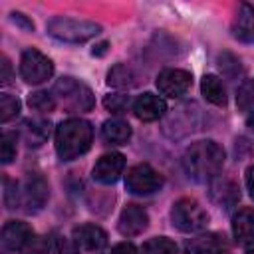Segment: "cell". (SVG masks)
Instances as JSON below:
<instances>
[{
  "mask_svg": "<svg viewBox=\"0 0 254 254\" xmlns=\"http://www.w3.org/2000/svg\"><path fill=\"white\" fill-rule=\"evenodd\" d=\"M129 103H131L129 95H123V93H111V95H107L103 99L105 109L111 111V113H125L127 107H129Z\"/></svg>",
  "mask_w": 254,
  "mask_h": 254,
  "instance_id": "83f0119b",
  "label": "cell"
},
{
  "mask_svg": "<svg viewBox=\"0 0 254 254\" xmlns=\"http://www.w3.org/2000/svg\"><path fill=\"white\" fill-rule=\"evenodd\" d=\"M173 226L181 232H198L208 224L206 210L190 196L179 198L171 208Z\"/></svg>",
  "mask_w": 254,
  "mask_h": 254,
  "instance_id": "277c9868",
  "label": "cell"
},
{
  "mask_svg": "<svg viewBox=\"0 0 254 254\" xmlns=\"http://www.w3.org/2000/svg\"><path fill=\"white\" fill-rule=\"evenodd\" d=\"M54 254H79V248L73 240L58 236L56 242H54Z\"/></svg>",
  "mask_w": 254,
  "mask_h": 254,
  "instance_id": "f1b7e54d",
  "label": "cell"
},
{
  "mask_svg": "<svg viewBox=\"0 0 254 254\" xmlns=\"http://www.w3.org/2000/svg\"><path fill=\"white\" fill-rule=\"evenodd\" d=\"M48 196H50L48 181L40 173H28L20 190V204L24 206V210L28 214L42 210L44 204L48 202Z\"/></svg>",
  "mask_w": 254,
  "mask_h": 254,
  "instance_id": "ba28073f",
  "label": "cell"
},
{
  "mask_svg": "<svg viewBox=\"0 0 254 254\" xmlns=\"http://www.w3.org/2000/svg\"><path fill=\"white\" fill-rule=\"evenodd\" d=\"M18 113H20V101H18V97H14L10 93H2L0 95V121L2 123H8Z\"/></svg>",
  "mask_w": 254,
  "mask_h": 254,
  "instance_id": "484cf974",
  "label": "cell"
},
{
  "mask_svg": "<svg viewBox=\"0 0 254 254\" xmlns=\"http://www.w3.org/2000/svg\"><path fill=\"white\" fill-rule=\"evenodd\" d=\"M246 125L250 127V131H254V113H252V115L248 117V121H246Z\"/></svg>",
  "mask_w": 254,
  "mask_h": 254,
  "instance_id": "8d00e7d4",
  "label": "cell"
},
{
  "mask_svg": "<svg viewBox=\"0 0 254 254\" xmlns=\"http://www.w3.org/2000/svg\"><path fill=\"white\" fill-rule=\"evenodd\" d=\"M147 226H149V214H147V210L143 206H139V204H127L121 210L117 228H119V232L123 236H137Z\"/></svg>",
  "mask_w": 254,
  "mask_h": 254,
  "instance_id": "4fadbf2b",
  "label": "cell"
},
{
  "mask_svg": "<svg viewBox=\"0 0 254 254\" xmlns=\"http://www.w3.org/2000/svg\"><path fill=\"white\" fill-rule=\"evenodd\" d=\"M10 16H12V20H14L16 24H20V26H24L26 30H34V24H32V22H30V20H28V18H26L24 14H20V12H12Z\"/></svg>",
  "mask_w": 254,
  "mask_h": 254,
  "instance_id": "1f68e13d",
  "label": "cell"
},
{
  "mask_svg": "<svg viewBox=\"0 0 254 254\" xmlns=\"http://www.w3.org/2000/svg\"><path fill=\"white\" fill-rule=\"evenodd\" d=\"M111 254H137V248L131 242H119L111 248Z\"/></svg>",
  "mask_w": 254,
  "mask_h": 254,
  "instance_id": "4dcf8cb0",
  "label": "cell"
},
{
  "mask_svg": "<svg viewBox=\"0 0 254 254\" xmlns=\"http://www.w3.org/2000/svg\"><path fill=\"white\" fill-rule=\"evenodd\" d=\"M54 73V64L40 50H26L20 58V75L26 83H44Z\"/></svg>",
  "mask_w": 254,
  "mask_h": 254,
  "instance_id": "52a82bcc",
  "label": "cell"
},
{
  "mask_svg": "<svg viewBox=\"0 0 254 254\" xmlns=\"http://www.w3.org/2000/svg\"><path fill=\"white\" fill-rule=\"evenodd\" d=\"M125 187L131 194H153L163 187V177L159 175V171H155L151 165L147 163H139L135 167H131L125 175Z\"/></svg>",
  "mask_w": 254,
  "mask_h": 254,
  "instance_id": "8992f818",
  "label": "cell"
},
{
  "mask_svg": "<svg viewBox=\"0 0 254 254\" xmlns=\"http://www.w3.org/2000/svg\"><path fill=\"white\" fill-rule=\"evenodd\" d=\"M54 93L62 99V103L71 111H89L95 105L91 89L77 81L75 77H62L54 85Z\"/></svg>",
  "mask_w": 254,
  "mask_h": 254,
  "instance_id": "5b68a950",
  "label": "cell"
},
{
  "mask_svg": "<svg viewBox=\"0 0 254 254\" xmlns=\"http://www.w3.org/2000/svg\"><path fill=\"white\" fill-rule=\"evenodd\" d=\"M22 252H24V254H48V252H50V246H48V242H46L44 236H34V238L30 240V244H28Z\"/></svg>",
  "mask_w": 254,
  "mask_h": 254,
  "instance_id": "f546056e",
  "label": "cell"
},
{
  "mask_svg": "<svg viewBox=\"0 0 254 254\" xmlns=\"http://www.w3.org/2000/svg\"><path fill=\"white\" fill-rule=\"evenodd\" d=\"M101 135L111 145H125L131 139V127L123 119H107L101 127Z\"/></svg>",
  "mask_w": 254,
  "mask_h": 254,
  "instance_id": "ffe728a7",
  "label": "cell"
},
{
  "mask_svg": "<svg viewBox=\"0 0 254 254\" xmlns=\"http://www.w3.org/2000/svg\"><path fill=\"white\" fill-rule=\"evenodd\" d=\"M246 190H248L250 198L254 200V165L248 167V171H246Z\"/></svg>",
  "mask_w": 254,
  "mask_h": 254,
  "instance_id": "d6a6232c",
  "label": "cell"
},
{
  "mask_svg": "<svg viewBox=\"0 0 254 254\" xmlns=\"http://www.w3.org/2000/svg\"><path fill=\"white\" fill-rule=\"evenodd\" d=\"M107 83L109 85H113V87H135L137 83H139V79H137V73L129 67V65H125V64H117V65H113L111 69H109V73H107Z\"/></svg>",
  "mask_w": 254,
  "mask_h": 254,
  "instance_id": "7402d4cb",
  "label": "cell"
},
{
  "mask_svg": "<svg viewBox=\"0 0 254 254\" xmlns=\"http://www.w3.org/2000/svg\"><path fill=\"white\" fill-rule=\"evenodd\" d=\"M232 36L240 42H254V6L240 4L232 22Z\"/></svg>",
  "mask_w": 254,
  "mask_h": 254,
  "instance_id": "ac0fdd59",
  "label": "cell"
},
{
  "mask_svg": "<svg viewBox=\"0 0 254 254\" xmlns=\"http://www.w3.org/2000/svg\"><path fill=\"white\" fill-rule=\"evenodd\" d=\"M28 105L36 111H42V113H50L56 109V99L52 97V93L48 91H36V93H30L28 97Z\"/></svg>",
  "mask_w": 254,
  "mask_h": 254,
  "instance_id": "d4e9b609",
  "label": "cell"
},
{
  "mask_svg": "<svg viewBox=\"0 0 254 254\" xmlns=\"http://www.w3.org/2000/svg\"><path fill=\"white\" fill-rule=\"evenodd\" d=\"M123 169H125V157L121 153H105L97 159L91 177L101 185H111L121 177Z\"/></svg>",
  "mask_w": 254,
  "mask_h": 254,
  "instance_id": "8fae6325",
  "label": "cell"
},
{
  "mask_svg": "<svg viewBox=\"0 0 254 254\" xmlns=\"http://www.w3.org/2000/svg\"><path fill=\"white\" fill-rule=\"evenodd\" d=\"M48 34L56 40L67 42V44H83L91 38H95L101 32V26L89 20L79 18H67V16H56L46 26Z\"/></svg>",
  "mask_w": 254,
  "mask_h": 254,
  "instance_id": "3957f363",
  "label": "cell"
},
{
  "mask_svg": "<svg viewBox=\"0 0 254 254\" xmlns=\"http://www.w3.org/2000/svg\"><path fill=\"white\" fill-rule=\"evenodd\" d=\"M200 91H202L204 99L210 101V103H214V105H224L226 103V89H224L220 77L214 75V73H208V75L202 77Z\"/></svg>",
  "mask_w": 254,
  "mask_h": 254,
  "instance_id": "44dd1931",
  "label": "cell"
},
{
  "mask_svg": "<svg viewBox=\"0 0 254 254\" xmlns=\"http://www.w3.org/2000/svg\"><path fill=\"white\" fill-rule=\"evenodd\" d=\"M222 165H224V149L212 139H202L192 143L183 155L185 173L198 183L214 179L222 169Z\"/></svg>",
  "mask_w": 254,
  "mask_h": 254,
  "instance_id": "6da1fadb",
  "label": "cell"
},
{
  "mask_svg": "<svg viewBox=\"0 0 254 254\" xmlns=\"http://www.w3.org/2000/svg\"><path fill=\"white\" fill-rule=\"evenodd\" d=\"M24 141L30 147H40L50 137V121L46 119H26L22 125Z\"/></svg>",
  "mask_w": 254,
  "mask_h": 254,
  "instance_id": "d6986e66",
  "label": "cell"
},
{
  "mask_svg": "<svg viewBox=\"0 0 254 254\" xmlns=\"http://www.w3.org/2000/svg\"><path fill=\"white\" fill-rule=\"evenodd\" d=\"M10 81V62L4 58L2 60V83H8Z\"/></svg>",
  "mask_w": 254,
  "mask_h": 254,
  "instance_id": "836d02e7",
  "label": "cell"
},
{
  "mask_svg": "<svg viewBox=\"0 0 254 254\" xmlns=\"http://www.w3.org/2000/svg\"><path fill=\"white\" fill-rule=\"evenodd\" d=\"M0 157H2V163L8 165L16 159V133H10L6 131L2 135V141H0Z\"/></svg>",
  "mask_w": 254,
  "mask_h": 254,
  "instance_id": "4316f807",
  "label": "cell"
},
{
  "mask_svg": "<svg viewBox=\"0 0 254 254\" xmlns=\"http://www.w3.org/2000/svg\"><path fill=\"white\" fill-rule=\"evenodd\" d=\"M143 254H179L177 244L167 236H155L143 244Z\"/></svg>",
  "mask_w": 254,
  "mask_h": 254,
  "instance_id": "603a6c76",
  "label": "cell"
},
{
  "mask_svg": "<svg viewBox=\"0 0 254 254\" xmlns=\"http://www.w3.org/2000/svg\"><path fill=\"white\" fill-rule=\"evenodd\" d=\"M228 242L218 232H204L185 242V254H224Z\"/></svg>",
  "mask_w": 254,
  "mask_h": 254,
  "instance_id": "7c38bea8",
  "label": "cell"
},
{
  "mask_svg": "<svg viewBox=\"0 0 254 254\" xmlns=\"http://www.w3.org/2000/svg\"><path fill=\"white\" fill-rule=\"evenodd\" d=\"M71 236L77 248H83V250H101L107 244V232L97 224H81L73 228Z\"/></svg>",
  "mask_w": 254,
  "mask_h": 254,
  "instance_id": "9a60e30c",
  "label": "cell"
},
{
  "mask_svg": "<svg viewBox=\"0 0 254 254\" xmlns=\"http://www.w3.org/2000/svg\"><path fill=\"white\" fill-rule=\"evenodd\" d=\"M192 83V75L187 69H163L157 75V89L167 97H181L189 91Z\"/></svg>",
  "mask_w": 254,
  "mask_h": 254,
  "instance_id": "9c48e42d",
  "label": "cell"
},
{
  "mask_svg": "<svg viewBox=\"0 0 254 254\" xmlns=\"http://www.w3.org/2000/svg\"><path fill=\"white\" fill-rule=\"evenodd\" d=\"M93 143V127L89 121L69 117L56 127V153L62 161H73L87 153Z\"/></svg>",
  "mask_w": 254,
  "mask_h": 254,
  "instance_id": "7a4b0ae2",
  "label": "cell"
},
{
  "mask_svg": "<svg viewBox=\"0 0 254 254\" xmlns=\"http://www.w3.org/2000/svg\"><path fill=\"white\" fill-rule=\"evenodd\" d=\"M167 111V103L163 97L155 93H143L133 103V113L141 121H157Z\"/></svg>",
  "mask_w": 254,
  "mask_h": 254,
  "instance_id": "5bb4252c",
  "label": "cell"
},
{
  "mask_svg": "<svg viewBox=\"0 0 254 254\" xmlns=\"http://www.w3.org/2000/svg\"><path fill=\"white\" fill-rule=\"evenodd\" d=\"M232 236L238 244H248L254 240V208H240L232 216Z\"/></svg>",
  "mask_w": 254,
  "mask_h": 254,
  "instance_id": "e0dca14e",
  "label": "cell"
},
{
  "mask_svg": "<svg viewBox=\"0 0 254 254\" xmlns=\"http://www.w3.org/2000/svg\"><path fill=\"white\" fill-rule=\"evenodd\" d=\"M34 238V232L32 228L26 224V222H20V220H10L4 224L2 228V236H0V246H2V252H16V250H24L30 240Z\"/></svg>",
  "mask_w": 254,
  "mask_h": 254,
  "instance_id": "30bf717a",
  "label": "cell"
},
{
  "mask_svg": "<svg viewBox=\"0 0 254 254\" xmlns=\"http://www.w3.org/2000/svg\"><path fill=\"white\" fill-rule=\"evenodd\" d=\"M210 198L224 210L236 206V202L240 200V192L238 187L230 181V179H214L210 183V190H208Z\"/></svg>",
  "mask_w": 254,
  "mask_h": 254,
  "instance_id": "2e32d148",
  "label": "cell"
},
{
  "mask_svg": "<svg viewBox=\"0 0 254 254\" xmlns=\"http://www.w3.org/2000/svg\"><path fill=\"white\" fill-rule=\"evenodd\" d=\"M246 254H254V240L246 244Z\"/></svg>",
  "mask_w": 254,
  "mask_h": 254,
  "instance_id": "d590c367",
  "label": "cell"
},
{
  "mask_svg": "<svg viewBox=\"0 0 254 254\" xmlns=\"http://www.w3.org/2000/svg\"><path fill=\"white\" fill-rule=\"evenodd\" d=\"M105 52H107V42H101V44H97V46L93 48L91 54H93V56H103Z\"/></svg>",
  "mask_w": 254,
  "mask_h": 254,
  "instance_id": "e575fe53",
  "label": "cell"
},
{
  "mask_svg": "<svg viewBox=\"0 0 254 254\" xmlns=\"http://www.w3.org/2000/svg\"><path fill=\"white\" fill-rule=\"evenodd\" d=\"M236 105L240 111L254 109V79H246L236 91Z\"/></svg>",
  "mask_w": 254,
  "mask_h": 254,
  "instance_id": "cb8c5ba5",
  "label": "cell"
}]
</instances>
